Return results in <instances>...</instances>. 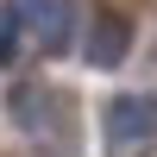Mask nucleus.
<instances>
[{
    "instance_id": "nucleus-4",
    "label": "nucleus",
    "mask_w": 157,
    "mask_h": 157,
    "mask_svg": "<svg viewBox=\"0 0 157 157\" xmlns=\"http://www.w3.org/2000/svg\"><path fill=\"white\" fill-rule=\"evenodd\" d=\"M13 57H19V13L0 6V63H13Z\"/></svg>"
},
{
    "instance_id": "nucleus-1",
    "label": "nucleus",
    "mask_w": 157,
    "mask_h": 157,
    "mask_svg": "<svg viewBox=\"0 0 157 157\" xmlns=\"http://www.w3.org/2000/svg\"><path fill=\"white\" fill-rule=\"evenodd\" d=\"M107 132L120 145H151L157 138V94H113L107 101Z\"/></svg>"
},
{
    "instance_id": "nucleus-2",
    "label": "nucleus",
    "mask_w": 157,
    "mask_h": 157,
    "mask_svg": "<svg viewBox=\"0 0 157 157\" xmlns=\"http://www.w3.org/2000/svg\"><path fill=\"white\" fill-rule=\"evenodd\" d=\"M126 19H94V32H88V63H94V69H113V63H126Z\"/></svg>"
},
{
    "instance_id": "nucleus-3",
    "label": "nucleus",
    "mask_w": 157,
    "mask_h": 157,
    "mask_svg": "<svg viewBox=\"0 0 157 157\" xmlns=\"http://www.w3.org/2000/svg\"><path fill=\"white\" fill-rule=\"evenodd\" d=\"M63 44H69V6L44 0V50H63Z\"/></svg>"
}]
</instances>
